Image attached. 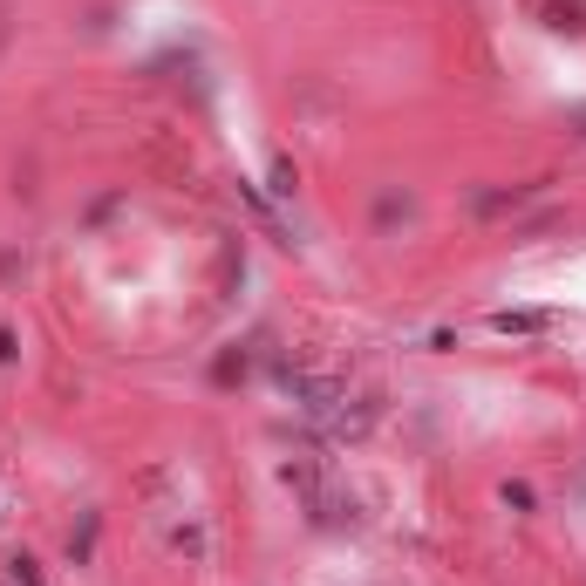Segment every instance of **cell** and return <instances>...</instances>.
<instances>
[{
    "mask_svg": "<svg viewBox=\"0 0 586 586\" xmlns=\"http://www.w3.org/2000/svg\"><path fill=\"white\" fill-rule=\"evenodd\" d=\"M491 327H498V334H539L545 314H491Z\"/></svg>",
    "mask_w": 586,
    "mask_h": 586,
    "instance_id": "1",
    "label": "cell"
}]
</instances>
